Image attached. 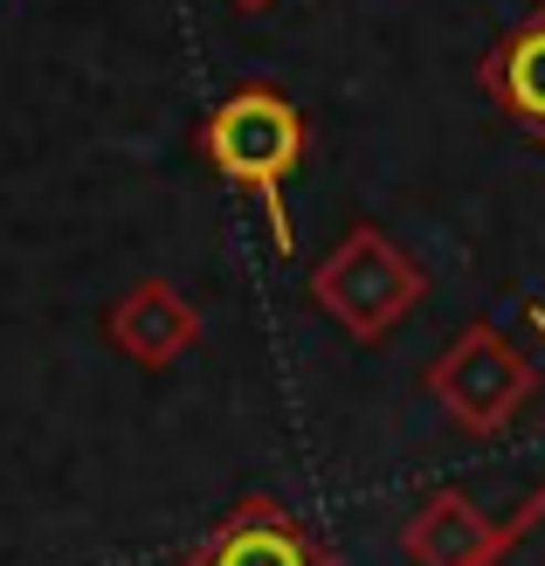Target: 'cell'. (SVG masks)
<instances>
[{"mask_svg":"<svg viewBox=\"0 0 545 566\" xmlns=\"http://www.w3.org/2000/svg\"><path fill=\"white\" fill-rule=\"evenodd\" d=\"M200 153H208V166L228 187H242V193L263 201L276 256H291L297 235H291V214H283V187H291V174L304 166V111L283 91H270V83H249V91L221 97L208 111Z\"/></svg>","mask_w":545,"mask_h":566,"instance_id":"cell-1","label":"cell"},{"mask_svg":"<svg viewBox=\"0 0 545 566\" xmlns=\"http://www.w3.org/2000/svg\"><path fill=\"white\" fill-rule=\"evenodd\" d=\"M421 291H428L421 263L387 229H373V221H359V229L311 270V304L346 338H359V346H380V338L421 304Z\"/></svg>","mask_w":545,"mask_h":566,"instance_id":"cell-2","label":"cell"},{"mask_svg":"<svg viewBox=\"0 0 545 566\" xmlns=\"http://www.w3.org/2000/svg\"><path fill=\"white\" fill-rule=\"evenodd\" d=\"M421 387H428V401H436L455 429L497 436L504 421L532 401L538 374H532V359L511 346L497 325H463V332L442 346V359H428Z\"/></svg>","mask_w":545,"mask_h":566,"instance_id":"cell-3","label":"cell"},{"mask_svg":"<svg viewBox=\"0 0 545 566\" xmlns=\"http://www.w3.org/2000/svg\"><path fill=\"white\" fill-rule=\"evenodd\" d=\"M180 566H338L332 546L276 497H242L200 546L180 553Z\"/></svg>","mask_w":545,"mask_h":566,"instance_id":"cell-4","label":"cell"},{"mask_svg":"<svg viewBox=\"0 0 545 566\" xmlns=\"http://www.w3.org/2000/svg\"><path fill=\"white\" fill-rule=\"evenodd\" d=\"M104 338L132 366L159 374V366H174V359H187L200 346V311H193V297L174 291V283L146 276V283H132V291L104 311Z\"/></svg>","mask_w":545,"mask_h":566,"instance_id":"cell-5","label":"cell"},{"mask_svg":"<svg viewBox=\"0 0 545 566\" xmlns=\"http://www.w3.org/2000/svg\"><path fill=\"white\" fill-rule=\"evenodd\" d=\"M483 91L525 138L545 146V8L532 21H518L511 35L483 55Z\"/></svg>","mask_w":545,"mask_h":566,"instance_id":"cell-6","label":"cell"},{"mask_svg":"<svg viewBox=\"0 0 545 566\" xmlns=\"http://www.w3.org/2000/svg\"><path fill=\"white\" fill-rule=\"evenodd\" d=\"M400 553L415 566H483L497 553V525L483 518L463 491H436L408 525H400Z\"/></svg>","mask_w":545,"mask_h":566,"instance_id":"cell-7","label":"cell"},{"mask_svg":"<svg viewBox=\"0 0 545 566\" xmlns=\"http://www.w3.org/2000/svg\"><path fill=\"white\" fill-rule=\"evenodd\" d=\"M228 8H242V14H263V8H276V0H228Z\"/></svg>","mask_w":545,"mask_h":566,"instance_id":"cell-8","label":"cell"},{"mask_svg":"<svg viewBox=\"0 0 545 566\" xmlns=\"http://www.w3.org/2000/svg\"><path fill=\"white\" fill-rule=\"evenodd\" d=\"M532 325H538V332H545V304H532Z\"/></svg>","mask_w":545,"mask_h":566,"instance_id":"cell-9","label":"cell"}]
</instances>
